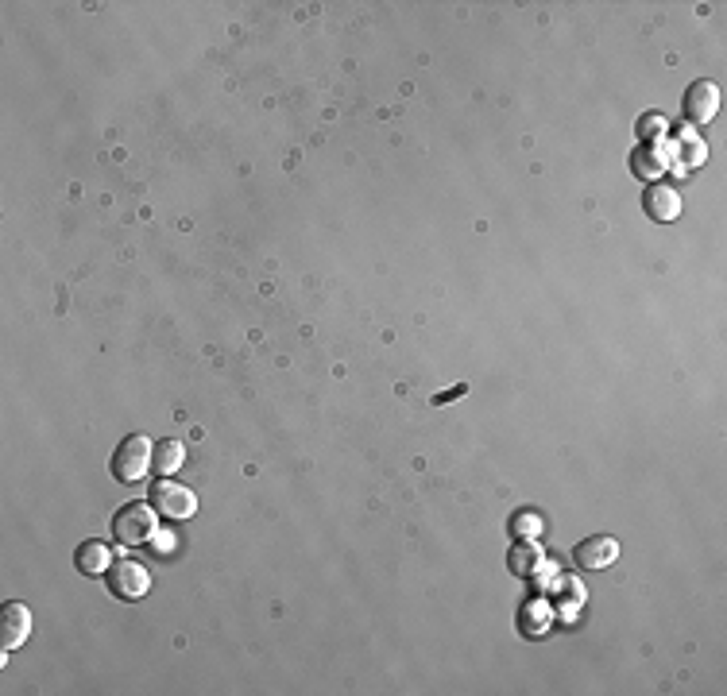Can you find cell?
Returning <instances> with one entry per match:
<instances>
[{
  "mask_svg": "<svg viewBox=\"0 0 727 696\" xmlns=\"http://www.w3.org/2000/svg\"><path fill=\"white\" fill-rule=\"evenodd\" d=\"M113 534H117L120 546H144V542H151L159 534L155 530V507L147 499L124 503L117 515H113Z\"/></svg>",
  "mask_w": 727,
  "mask_h": 696,
  "instance_id": "1",
  "label": "cell"
},
{
  "mask_svg": "<svg viewBox=\"0 0 727 696\" xmlns=\"http://www.w3.org/2000/svg\"><path fill=\"white\" fill-rule=\"evenodd\" d=\"M642 209H646V217H654V221L666 225V221H673L681 213V198L669 186H650L646 198H642Z\"/></svg>",
  "mask_w": 727,
  "mask_h": 696,
  "instance_id": "8",
  "label": "cell"
},
{
  "mask_svg": "<svg viewBox=\"0 0 727 696\" xmlns=\"http://www.w3.org/2000/svg\"><path fill=\"white\" fill-rule=\"evenodd\" d=\"M716 109H720V89L712 86V82H693L689 86V93H685V113H689V120L693 124H708L712 116H716Z\"/></svg>",
  "mask_w": 727,
  "mask_h": 696,
  "instance_id": "7",
  "label": "cell"
},
{
  "mask_svg": "<svg viewBox=\"0 0 727 696\" xmlns=\"http://www.w3.org/2000/svg\"><path fill=\"white\" fill-rule=\"evenodd\" d=\"M658 171H662V163H658L650 151H646V155L635 151V174H658Z\"/></svg>",
  "mask_w": 727,
  "mask_h": 696,
  "instance_id": "11",
  "label": "cell"
},
{
  "mask_svg": "<svg viewBox=\"0 0 727 696\" xmlns=\"http://www.w3.org/2000/svg\"><path fill=\"white\" fill-rule=\"evenodd\" d=\"M615 557H619V542L608 538V534H592V538H584L581 546L573 550V561L581 569H608Z\"/></svg>",
  "mask_w": 727,
  "mask_h": 696,
  "instance_id": "6",
  "label": "cell"
},
{
  "mask_svg": "<svg viewBox=\"0 0 727 696\" xmlns=\"http://www.w3.org/2000/svg\"><path fill=\"white\" fill-rule=\"evenodd\" d=\"M186 461V449H182V441H171V437H163V441H155V472H178Z\"/></svg>",
  "mask_w": 727,
  "mask_h": 696,
  "instance_id": "10",
  "label": "cell"
},
{
  "mask_svg": "<svg viewBox=\"0 0 727 696\" xmlns=\"http://www.w3.org/2000/svg\"><path fill=\"white\" fill-rule=\"evenodd\" d=\"M31 635V611L24 604H16V600H8L4 608H0V650H16V646H24Z\"/></svg>",
  "mask_w": 727,
  "mask_h": 696,
  "instance_id": "5",
  "label": "cell"
},
{
  "mask_svg": "<svg viewBox=\"0 0 727 696\" xmlns=\"http://www.w3.org/2000/svg\"><path fill=\"white\" fill-rule=\"evenodd\" d=\"M105 580H109V592L120 596V600H140V596H147V588H151L147 565H140L136 557H117L105 569Z\"/></svg>",
  "mask_w": 727,
  "mask_h": 696,
  "instance_id": "3",
  "label": "cell"
},
{
  "mask_svg": "<svg viewBox=\"0 0 727 696\" xmlns=\"http://www.w3.org/2000/svg\"><path fill=\"white\" fill-rule=\"evenodd\" d=\"M109 468H113V476L124 480V484L144 480L147 468H155V445H151L144 434H128L117 445V453H113Z\"/></svg>",
  "mask_w": 727,
  "mask_h": 696,
  "instance_id": "2",
  "label": "cell"
},
{
  "mask_svg": "<svg viewBox=\"0 0 727 696\" xmlns=\"http://www.w3.org/2000/svg\"><path fill=\"white\" fill-rule=\"evenodd\" d=\"M147 503L159 511V515H167V519H190L194 511H198V495L190 492V488H182L175 480H159L151 492H147Z\"/></svg>",
  "mask_w": 727,
  "mask_h": 696,
  "instance_id": "4",
  "label": "cell"
},
{
  "mask_svg": "<svg viewBox=\"0 0 727 696\" xmlns=\"http://www.w3.org/2000/svg\"><path fill=\"white\" fill-rule=\"evenodd\" d=\"M74 565H78V573H105L109 565H113V557H109V546L105 542H82L78 550H74Z\"/></svg>",
  "mask_w": 727,
  "mask_h": 696,
  "instance_id": "9",
  "label": "cell"
}]
</instances>
